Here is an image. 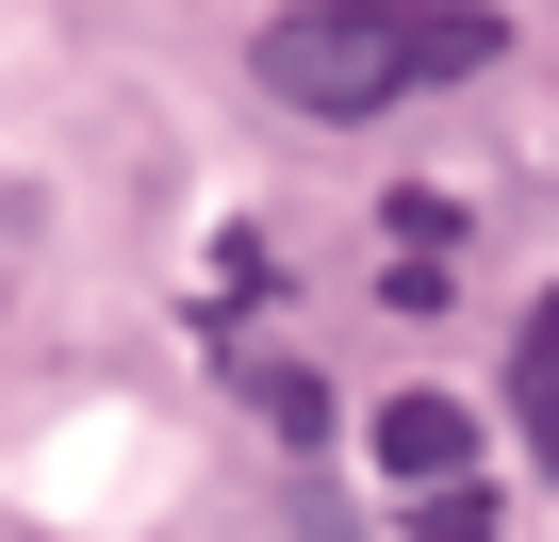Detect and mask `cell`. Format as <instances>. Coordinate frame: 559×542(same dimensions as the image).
<instances>
[{
  "label": "cell",
  "mask_w": 559,
  "mask_h": 542,
  "mask_svg": "<svg viewBox=\"0 0 559 542\" xmlns=\"http://www.w3.org/2000/svg\"><path fill=\"white\" fill-rule=\"evenodd\" d=\"M395 542H493V509H477V477H461V493H412V526H395Z\"/></svg>",
  "instance_id": "cell-5"
},
{
  "label": "cell",
  "mask_w": 559,
  "mask_h": 542,
  "mask_svg": "<svg viewBox=\"0 0 559 542\" xmlns=\"http://www.w3.org/2000/svg\"><path fill=\"white\" fill-rule=\"evenodd\" d=\"M493 50H510L493 0H280L247 67H263L280 116L362 132V116H395V99H428V83H477Z\"/></svg>",
  "instance_id": "cell-1"
},
{
  "label": "cell",
  "mask_w": 559,
  "mask_h": 542,
  "mask_svg": "<svg viewBox=\"0 0 559 542\" xmlns=\"http://www.w3.org/2000/svg\"><path fill=\"white\" fill-rule=\"evenodd\" d=\"M510 411H526V444H543V477H559V280H543V313H526V346H510Z\"/></svg>",
  "instance_id": "cell-3"
},
{
  "label": "cell",
  "mask_w": 559,
  "mask_h": 542,
  "mask_svg": "<svg viewBox=\"0 0 559 542\" xmlns=\"http://www.w3.org/2000/svg\"><path fill=\"white\" fill-rule=\"evenodd\" d=\"M362 444H379L395 493H461V477H477V411H461V395H379Z\"/></svg>",
  "instance_id": "cell-2"
},
{
  "label": "cell",
  "mask_w": 559,
  "mask_h": 542,
  "mask_svg": "<svg viewBox=\"0 0 559 542\" xmlns=\"http://www.w3.org/2000/svg\"><path fill=\"white\" fill-rule=\"evenodd\" d=\"M263 427H280V444H313V427H330V395H313V362H263Z\"/></svg>",
  "instance_id": "cell-4"
}]
</instances>
